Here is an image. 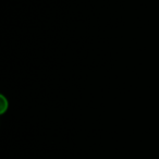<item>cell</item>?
I'll return each instance as SVG.
<instances>
[{"label":"cell","instance_id":"6da1fadb","mask_svg":"<svg viewBox=\"0 0 159 159\" xmlns=\"http://www.w3.org/2000/svg\"><path fill=\"white\" fill-rule=\"evenodd\" d=\"M0 97H1V107H0V113H1V115H3V113L7 111L8 107H9V102H8L7 98H6L3 95H1Z\"/></svg>","mask_w":159,"mask_h":159}]
</instances>
